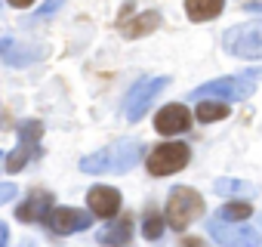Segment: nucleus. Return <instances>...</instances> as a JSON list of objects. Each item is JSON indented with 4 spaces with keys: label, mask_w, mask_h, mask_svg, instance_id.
I'll use <instances>...</instances> for the list:
<instances>
[{
    "label": "nucleus",
    "mask_w": 262,
    "mask_h": 247,
    "mask_svg": "<svg viewBox=\"0 0 262 247\" xmlns=\"http://www.w3.org/2000/svg\"><path fill=\"white\" fill-rule=\"evenodd\" d=\"M62 4H65V0H47L43 7H37V16H50V13H56Z\"/></svg>",
    "instance_id": "nucleus-22"
},
{
    "label": "nucleus",
    "mask_w": 262,
    "mask_h": 247,
    "mask_svg": "<svg viewBox=\"0 0 262 247\" xmlns=\"http://www.w3.org/2000/svg\"><path fill=\"white\" fill-rule=\"evenodd\" d=\"M250 213H253V207H250L247 201H228V204H222V207L216 210V216H222V219H237V222L250 219Z\"/></svg>",
    "instance_id": "nucleus-18"
},
{
    "label": "nucleus",
    "mask_w": 262,
    "mask_h": 247,
    "mask_svg": "<svg viewBox=\"0 0 262 247\" xmlns=\"http://www.w3.org/2000/svg\"><path fill=\"white\" fill-rule=\"evenodd\" d=\"M50 210H53V195H47V192H34L25 204H19L16 216H19L22 222H40V219H47Z\"/></svg>",
    "instance_id": "nucleus-12"
},
{
    "label": "nucleus",
    "mask_w": 262,
    "mask_h": 247,
    "mask_svg": "<svg viewBox=\"0 0 262 247\" xmlns=\"http://www.w3.org/2000/svg\"><path fill=\"white\" fill-rule=\"evenodd\" d=\"M90 213L86 210H74V207H53L47 213V225L56 232V235H74V232H83L90 229Z\"/></svg>",
    "instance_id": "nucleus-9"
},
{
    "label": "nucleus",
    "mask_w": 262,
    "mask_h": 247,
    "mask_svg": "<svg viewBox=\"0 0 262 247\" xmlns=\"http://www.w3.org/2000/svg\"><path fill=\"white\" fill-rule=\"evenodd\" d=\"M142 235L148 238V241H155V238H161L164 235V216L161 213H145V222H142Z\"/></svg>",
    "instance_id": "nucleus-19"
},
{
    "label": "nucleus",
    "mask_w": 262,
    "mask_h": 247,
    "mask_svg": "<svg viewBox=\"0 0 262 247\" xmlns=\"http://www.w3.org/2000/svg\"><path fill=\"white\" fill-rule=\"evenodd\" d=\"M0 7H4V4H0Z\"/></svg>",
    "instance_id": "nucleus-27"
},
{
    "label": "nucleus",
    "mask_w": 262,
    "mask_h": 247,
    "mask_svg": "<svg viewBox=\"0 0 262 247\" xmlns=\"http://www.w3.org/2000/svg\"><path fill=\"white\" fill-rule=\"evenodd\" d=\"M167 87H170V77H142V80H136L133 90H129L126 99H123V114H126V120H139V117L151 108V102L158 99V93L167 90Z\"/></svg>",
    "instance_id": "nucleus-5"
},
{
    "label": "nucleus",
    "mask_w": 262,
    "mask_h": 247,
    "mask_svg": "<svg viewBox=\"0 0 262 247\" xmlns=\"http://www.w3.org/2000/svg\"><path fill=\"white\" fill-rule=\"evenodd\" d=\"M10 4H13V7H19V10H22V7H31V4H34V0H10Z\"/></svg>",
    "instance_id": "nucleus-24"
},
{
    "label": "nucleus",
    "mask_w": 262,
    "mask_h": 247,
    "mask_svg": "<svg viewBox=\"0 0 262 247\" xmlns=\"http://www.w3.org/2000/svg\"><path fill=\"white\" fill-rule=\"evenodd\" d=\"M0 164H4V155H0Z\"/></svg>",
    "instance_id": "nucleus-26"
},
{
    "label": "nucleus",
    "mask_w": 262,
    "mask_h": 247,
    "mask_svg": "<svg viewBox=\"0 0 262 247\" xmlns=\"http://www.w3.org/2000/svg\"><path fill=\"white\" fill-rule=\"evenodd\" d=\"M185 247H204V244H201L198 238H185Z\"/></svg>",
    "instance_id": "nucleus-25"
},
{
    "label": "nucleus",
    "mask_w": 262,
    "mask_h": 247,
    "mask_svg": "<svg viewBox=\"0 0 262 247\" xmlns=\"http://www.w3.org/2000/svg\"><path fill=\"white\" fill-rule=\"evenodd\" d=\"M201 213H204V198H201L194 189H188V186H176V189L170 192L164 222L173 225L176 232H182V229H188Z\"/></svg>",
    "instance_id": "nucleus-2"
},
{
    "label": "nucleus",
    "mask_w": 262,
    "mask_h": 247,
    "mask_svg": "<svg viewBox=\"0 0 262 247\" xmlns=\"http://www.w3.org/2000/svg\"><path fill=\"white\" fill-rule=\"evenodd\" d=\"M198 120H204V123H210V120H222L225 114H228V105L225 102H213V99H204V102H198Z\"/></svg>",
    "instance_id": "nucleus-17"
},
{
    "label": "nucleus",
    "mask_w": 262,
    "mask_h": 247,
    "mask_svg": "<svg viewBox=\"0 0 262 247\" xmlns=\"http://www.w3.org/2000/svg\"><path fill=\"white\" fill-rule=\"evenodd\" d=\"M86 204H90L93 216H99V219H111V216L120 210V192L111 189V186H93L90 195H86Z\"/></svg>",
    "instance_id": "nucleus-11"
},
{
    "label": "nucleus",
    "mask_w": 262,
    "mask_h": 247,
    "mask_svg": "<svg viewBox=\"0 0 262 247\" xmlns=\"http://www.w3.org/2000/svg\"><path fill=\"white\" fill-rule=\"evenodd\" d=\"M256 90V77L250 74H231V77H216L204 87H198L191 93V99H228V102H237V99H250Z\"/></svg>",
    "instance_id": "nucleus-3"
},
{
    "label": "nucleus",
    "mask_w": 262,
    "mask_h": 247,
    "mask_svg": "<svg viewBox=\"0 0 262 247\" xmlns=\"http://www.w3.org/2000/svg\"><path fill=\"white\" fill-rule=\"evenodd\" d=\"M16 198V182H0V207Z\"/></svg>",
    "instance_id": "nucleus-21"
},
{
    "label": "nucleus",
    "mask_w": 262,
    "mask_h": 247,
    "mask_svg": "<svg viewBox=\"0 0 262 247\" xmlns=\"http://www.w3.org/2000/svg\"><path fill=\"white\" fill-rule=\"evenodd\" d=\"M139 158H142V146L136 139H123V142H114L108 149L86 155L80 161V170L83 173H126L129 167L139 164Z\"/></svg>",
    "instance_id": "nucleus-1"
},
{
    "label": "nucleus",
    "mask_w": 262,
    "mask_h": 247,
    "mask_svg": "<svg viewBox=\"0 0 262 247\" xmlns=\"http://www.w3.org/2000/svg\"><path fill=\"white\" fill-rule=\"evenodd\" d=\"M7 238H10V229L7 222H0V247H7Z\"/></svg>",
    "instance_id": "nucleus-23"
},
{
    "label": "nucleus",
    "mask_w": 262,
    "mask_h": 247,
    "mask_svg": "<svg viewBox=\"0 0 262 247\" xmlns=\"http://www.w3.org/2000/svg\"><path fill=\"white\" fill-rule=\"evenodd\" d=\"M0 59H4L7 65L22 68V65H31L34 59H40V53H37V50H28V53H25V47H22L19 40H13V37H0Z\"/></svg>",
    "instance_id": "nucleus-13"
},
{
    "label": "nucleus",
    "mask_w": 262,
    "mask_h": 247,
    "mask_svg": "<svg viewBox=\"0 0 262 247\" xmlns=\"http://www.w3.org/2000/svg\"><path fill=\"white\" fill-rule=\"evenodd\" d=\"M155 127H158V133H164V136H176V133H185L188 127H191V111L185 108V105H164L161 111H158V117H155Z\"/></svg>",
    "instance_id": "nucleus-10"
},
{
    "label": "nucleus",
    "mask_w": 262,
    "mask_h": 247,
    "mask_svg": "<svg viewBox=\"0 0 262 247\" xmlns=\"http://www.w3.org/2000/svg\"><path fill=\"white\" fill-rule=\"evenodd\" d=\"M225 10V0H185V13L191 22H207L216 19Z\"/></svg>",
    "instance_id": "nucleus-15"
},
{
    "label": "nucleus",
    "mask_w": 262,
    "mask_h": 247,
    "mask_svg": "<svg viewBox=\"0 0 262 247\" xmlns=\"http://www.w3.org/2000/svg\"><path fill=\"white\" fill-rule=\"evenodd\" d=\"M207 225H210V235H213L222 247H259V235H256V229L247 225V222H231V219L213 216Z\"/></svg>",
    "instance_id": "nucleus-7"
},
{
    "label": "nucleus",
    "mask_w": 262,
    "mask_h": 247,
    "mask_svg": "<svg viewBox=\"0 0 262 247\" xmlns=\"http://www.w3.org/2000/svg\"><path fill=\"white\" fill-rule=\"evenodd\" d=\"M161 25V13H142V16H136V19H129V22H123L120 25V34L123 37H129V40H136V37H145V34H151L155 28Z\"/></svg>",
    "instance_id": "nucleus-14"
},
{
    "label": "nucleus",
    "mask_w": 262,
    "mask_h": 247,
    "mask_svg": "<svg viewBox=\"0 0 262 247\" xmlns=\"http://www.w3.org/2000/svg\"><path fill=\"white\" fill-rule=\"evenodd\" d=\"M129 235H133V222H129V219H117V222H111L108 229L99 232V241L111 244V247H123L129 241Z\"/></svg>",
    "instance_id": "nucleus-16"
},
{
    "label": "nucleus",
    "mask_w": 262,
    "mask_h": 247,
    "mask_svg": "<svg viewBox=\"0 0 262 247\" xmlns=\"http://www.w3.org/2000/svg\"><path fill=\"white\" fill-rule=\"evenodd\" d=\"M188 158H191V152L185 142H164V146L151 149L145 164H148L151 176H170V173H179L188 164Z\"/></svg>",
    "instance_id": "nucleus-6"
},
{
    "label": "nucleus",
    "mask_w": 262,
    "mask_h": 247,
    "mask_svg": "<svg viewBox=\"0 0 262 247\" xmlns=\"http://www.w3.org/2000/svg\"><path fill=\"white\" fill-rule=\"evenodd\" d=\"M40 136H43V123H40V120H25L22 127H19V146H16V152L7 158V170H10V173H19V170L28 164V158L37 152Z\"/></svg>",
    "instance_id": "nucleus-8"
},
{
    "label": "nucleus",
    "mask_w": 262,
    "mask_h": 247,
    "mask_svg": "<svg viewBox=\"0 0 262 247\" xmlns=\"http://www.w3.org/2000/svg\"><path fill=\"white\" fill-rule=\"evenodd\" d=\"M216 192H253V189L244 182H234V179H216Z\"/></svg>",
    "instance_id": "nucleus-20"
},
{
    "label": "nucleus",
    "mask_w": 262,
    "mask_h": 247,
    "mask_svg": "<svg viewBox=\"0 0 262 247\" xmlns=\"http://www.w3.org/2000/svg\"><path fill=\"white\" fill-rule=\"evenodd\" d=\"M222 47L237 59H262V22L234 25L222 34Z\"/></svg>",
    "instance_id": "nucleus-4"
}]
</instances>
